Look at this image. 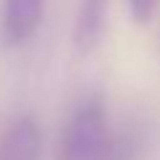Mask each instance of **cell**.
<instances>
[{"mask_svg": "<svg viewBox=\"0 0 160 160\" xmlns=\"http://www.w3.org/2000/svg\"><path fill=\"white\" fill-rule=\"evenodd\" d=\"M155 8H158V0H128V11L136 24H147L152 19Z\"/></svg>", "mask_w": 160, "mask_h": 160, "instance_id": "obj_6", "label": "cell"}, {"mask_svg": "<svg viewBox=\"0 0 160 160\" xmlns=\"http://www.w3.org/2000/svg\"><path fill=\"white\" fill-rule=\"evenodd\" d=\"M107 139V102L99 91H91L69 112L56 160H96Z\"/></svg>", "mask_w": 160, "mask_h": 160, "instance_id": "obj_1", "label": "cell"}, {"mask_svg": "<svg viewBox=\"0 0 160 160\" xmlns=\"http://www.w3.org/2000/svg\"><path fill=\"white\" fill-rule=\"evenodd\" d=\"M147 147H149L147 128L142 123H133V126L112 133L102 147V152L96 155V160H142Z\"/></svg>", "mask_w": 160, "mask_h": 160, "instance_id": "obj_5", "label": "cell"}, {"mask_svg": "<svg viewBox=\"0 0 160 160\" xmlns=\"http://www.w3.org/2000/svg\"><path fill=\"white\" fill-rule=\"evenodd\" d=\"M43 133L32 115H19L0 136V160H40Z\"/></svg>", "mask_w": 160, "mask_h": 160, "instance_id": "obj_3", "label": "cell"}, {"mask_svg": "<svg viewBox=\"0 0 160 160\" xmlns=\"http://www.w3.org/2000/svg\"><path fill=\"white\" fill-rule=\"evenodd\" d=\"M107 16H109V0H80L72 29L75 48L80 53H91L99 48L104 29H107Z\"/></svg>", "mask_w": 160, "mask_h": 160, "instance_id": "obj_4", "label": "cell"}, {"mask_svg": "<svg viewBox=\"0 0 160 160\" xmlns=\"http://www.w3.org/2000/svg\"><path fill=\"white\" fill-rule=\"evenodd\" d=\"M46 0H3L0 6V43L16 48L38 32Z\"/></svg>", "mask_w": 160, "mask_h": 160, "instance_id": "obj_2", "label": "cell"}]
</instances>
